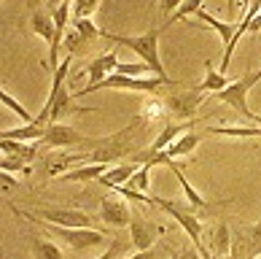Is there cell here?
I'll list each match as a JSON object with an SVG mask.
<instances>
[{
	"mask_svg": "<svg viewBox=\"0 0 261 259\" xmlns=\"http://www.w3.org/2000/svg\"><path fill=\"white\" fill-rule=\"evenodd\" d=\"M253 124H256V127H261V113H256V116H253Z\"/></svg>",
	"mask_w": 261,
	"mask_h": 259,
	"instance_id": "836d02e7",
	"label": "cell"
},
{
	"mask_svg": "<svg viewBox=\"0 0 261 259\" xmlns=\"http://www.w3.org/2000/svg\"><path fill=\"white\" fill-rule=\"evenodd\" d=\"M0 103H3V105H6V108H8V111H11V113H16V116H19V119H22V124H27V122H33V119H35V116H33V113H30V111H27V108H24V105H22V103H19L16 98H14V95H8V92L3 89V86H0Z\"/></svg>",
	"mask_w": 261,
	"mask_h": 259,
	"instance_id": "cb8c5ba5",
	"label": "cell"
},
{
	"mask_svg": "<svg viewBox=\"0 0 261 259\" xmlns=\"http://www.w3.org/2000/svg\"><path fill=\"white\" fill-rule=\"evenodd\" d=\"M116 73L132 76V79H140V76L148 73V65H146V62H119V65H116Z\"/></svg>",
	"mask_w": 261,
	"mask_h": 259,
	"instance_id": "83f0119b",
	"label": "cell"
},
{
	"mask_svg": "<svg viewBox=\"0 0 261 259\" xmlns=\"http://www.w3.org/2000/svg\"><path fill=\"white\" fill-rule=\"evenodd\" d=\"M194 19H197V22H202V25H207V27H213V30L218 33L221 43H226L224 52H229L231 38H234V33H237V22H221V19H216L210 11H205V8H199V11L194 14Z\"/></svg>",
	"mask_w": 261,
	"mask_h": 259,
	"instance_id": "9a60e30c",
	"label": "cell"
},
{
	"mask_svg": "<svg viewBox=\"0 0 261 259\" xmlns=\"http://www.w3.org/2000/svg\"><path fill=\"white\" fill-rule=\"evenodd\" d=\"M202 3H205V0H183V3L175 8V11H172V16L167 19V22H164L159 30H167L170 27V22H183V19H189V16H194L199 8H202Z\"/></svg>",
	"mask_w": 261,
	"mask_h": 259,
	"instance_id": "7402d4cb",
	"label": "cell"
},
{
	"mask_svg": "<svg viewBox=\"0 0 261 259\" xmlns=\"http://www.w3.org/2000/svg\"><path fill=\"white\" fill-rule=\"evenodd\" d=\"M258 222H261V219H258Z\"/></svg>",
	"mask_w": 261,
	"mask_h": 259,
	"instance_id": "74e56055",
	"label": "cell"
},
{
	"mask_svg": "<svg viewBox=\"0 0 261 259\" xmlns=\"http://www.w3.org/2000/svg\"><path fill=\"white\" fill-rule=\"evenodd\" d=\"M226 8H229V16H234V11H237V0H226Z\"/></svg>",
	"mask_w": 261,
	"mask_h": 259,
	"instance_id": "d6a6232c",
	"label": "cell"
},
{
	"mask_svg": "<svg viewBox=\"0 0 261 259\" xmlns=\"http://www.w3.org/2000/svg\"><path fill=\"white\" fill-rule=\"evenodd\" d=\"M164 168H170L172 173H175V178H178V184H180V189H183V195H186V203H189L191 208H207V200L202 197L194 186H191V181L186 178L183 168L175 165V159H167V165H164Z\"/></svg>",
	"mask_w": 261,
	"mask_h": 259,
	"instance_id": "e0dca14e",
	"label": "cell"
},
{
	"mask_svg": "<svg viewBox=\"0 0 261 259\" xmlns=\"http://www.w3.org/2000/svg\"><path fill=\"white\" fill-rule=\"evenodd\" d=\"M221 259H229V256H221Z\"/></svg>",
	"mask_w": 261,
	"mask_h": 259,
	"instance_id": "d590c367",
	"label": "cell"
},
{
	"mask_svg": "<svg viewBox=\"0 0 261 259\" xmlns=\"http://www.w3.org/2000/svg\"><path fill=\"white\" fill-rule=\"evenodd\" d=\"M49 232L54 238H62L70 248H75V251L102 246L105 241H108V238H105L100 229H94V227H57V224H49Z\"/></svg>",
	"mask_w": 261,
	"mask_h": 259,
	"instance_id": "52a82bcc",
	"label": "cell"
},
{
	"mask_svg": "<svg viewBox=\"0 0 261 259\" xmlns=\"http://www.w3.org/2000/svg\"><path fill=\"white\" fill-rule=\"evenodd\" d=\"M138 168H140L138 162H116V165H111L97 181H100L102 186L119 189V186H124V184H127V181L135 176V170H138Z\"/></svg>",
	"mask_w": 261,
	"mask_h": 259,
	"instance_id": "5bb4252c",
	"label": "cell"
},
{
	"mask_svg": "<svg viewBox=\"0 0 261 259\" xmlns=\"http://www.w3.org/2000/svg\"><path fill=\"white\" fill-rule=\"evenodd\" d=\"M159 35H162V30H148V33H143V35H116V33H102L105 41L132 49L135 54L140 57V62H146V65H148V70H151L153 76H159V79H170L167 70H164V65H162V57H159Z\"/></svg>",
	"mask_w": 261,
	"mask_h": 259,
	"instance_id": "7a4b0ae2",
	"label": "cell"
},
{
	"mask_svg": "<svg viewBox=\"0 0 261 259\" xmlns=\"http://www.w3.org/2000/svg\"><path fill=\"white\" fill-rule=\"evenodd\" d=\"M205 238V259H221V256H229L231 251V227L229 224H216L210 227L207 232H202Z\"/></svg>",
	"mask_w": 261,
	"mask_h": 259,
	"instance_id": "30bf717a",
	"label": "cell"
},
{
	"mask_svg": "<svg viewBox=\"0 0 261 259\" xmlns=\"http://www.w3.org/2000/svg\"><path fill=\"white\" fill-rule=\"evenodd\" d=\"M86 138L81 135L79 130H73L70 124H62V122H49L43 130V138L38 140V146H46V149H67V146H81Z\"/></svg>",
	"mask_w": 261,
	"mask_h": 259,
	"instance_id": "ba28073f",
	"label": "cell"
},
{
	"mask_svg": "<svg viewBox=\"0 0 261 259\" xmlns=\"http://www.w3.org/2000/svg\"><path fill=\"white\" fill-rule=\"evenodd\" d=\"M224 86H229V79L221 70L213 68V62H205V79H202V84L197 86L199 92H205V95H216L221 92Z\"/></svg>",
	"mask_w": 261,
	"mask_h": 259,
	"instance_id": "ffe728a7",
	"label": "cell"
},
{
	"mask_svg": "<svg viewBox=\"0 0 261 259\" xmlns=\"http://www.w3.org/2000/svg\"><path fill=\"white\" fill-rule=\"evenodd\" d=\"M256 81H258V76L248 73V76H243V79H237V81H229V86H224V89L216 92L213 98H216L218 103H226L229 108H234L237 113H243L245 119L253 122L256 113L248 108V92H250V86H253Z\"/></svg>",
	"mask_w": 261,
	"mask_h": 259,
	"instance_id": "8992f818",
	"label": "cell"
},
{
	"mask_svg": "<svg viewBox=\"0 0 261 259\" xmlns=\"http://www.w3.org/2000/svg\"><path fill=\"white\" fill-rule=\"evenodd\" d=\"M164 86L175 89L180 86V81L175 79H159V76H140V79H132V76H121V73H113L108 79H102L100 84L89 86V89H75L73 92V100L75 98H86L92 92H100V89H121V92H140V95H159Z\"/></svg>",
	"mask_w": 261,
	"mask_h": 259,
	"instance_id": "6da1fadb",
	"label": "cell"
},
{
	"mask_svg": "<svg viewBox=\"0 0 261 259\" xmlns=\"http://www.w3.org/2000/svg\"><path fill=\"white\" fill-rule=\"evenodd\" d=\"M167 108H164V103L159 95H146L143 98V105H140V119L146 122V124H156V122H167Z\"/></svg>",
	"mask_w": 261,
	"mask_h": 259,
	"instance_id": "ac0fdd59",
	"label": "cell"
},
{
	"mask_svg": "<svg viewBox=\"0 0 261 259\" xmlns=\"http://www.w3.org/2000/svg\"><path fill=\"white\" fill-rule=\"evenodd\" d=\"M127 259H153V254H151V251H135V254L127 256Z\"/></svg>",
	"mask_w": 261,
	"mask_h": 259,
	"instance_id": "1f68e13d",
	"label": "cell"
},
{
	"mask_svg": "<svg viewBox=\"0 0 261 259\" xmlns=\"http://www.w3.org/2000/svg\"><path fill=\"white\" fill-rule=\"evenodd\" d=\"M111 165H102V162H84L81 168H70L67 173H60V181H81V184H86V181H97L105 170H108Z\"/></svg>",
	"mask_w": 261,
	"mask_h": 259,
	"instance_id": "2e32d148",
	"label": "cell"
},
{
	"mask_svg": "<svg viewBox=\"0 0 261 259\" xmlns=\"http://www.w3.org/2000/svg\"><path fill=\"white\" fill-rule=\"evenodd\" d=\"M261 256V222L231 227L229 259H258Z\"/></svg>",
	"mask_w": 261,
	"mask_h": 259,
	"instance_id": "5b68a950",
	"label": "cell"
},
{
	"mask_svg": "<svg viewBox=\"0 0 261 259\" xmlns=\"http://www.w3.org/2000/svg\"><path fill=\"white\" fill-rule=\"evenodd\" d=\"M258 259H261V256H258Z\"/></svg>",
	"mask_w": 261,
	"mask_h": 259,
	"instance_id": "f35d334b",
	"label": "cell"
},
{
	"mask_svg": "<svg viewBox=\"0 0 261 259\" xmlns=\"http://www.w3.org/2000/svg\"><path fill=\"white\" fill-rule=\"evenodd\" d=\"M151 170H153V165H148V162H143V165L135 170V176L127 181L124 186H129V189H135V192H148V178H151Z\"/></svg>",
	"mask_w": 261,
	"mask_h": 259,
	"instance_id": "d4e9b609",
	"label": "cell"
},
{
	"mask_svg": "<svg viewBox=\"0 0 261 259\" xmlns=\"http://www.w3.org/2000/svg\"><path fill=\"white\" fill-rule=\"evenodd\" d=\"M14 214L24 216L33 224H57V227H94V219L79 208H57V205H46L41 210H22L11 205Z\"/></svg>",
	"mask_w": 261,
	"mask_h": 259,
	"instance_id": "3957f363",
	"label": "cell"
},
{
	"mask_svg": "<svg viewBox=\"0 0 261 259\" xmlns=\"http://www.w3.org/2000/svg\"><path fill=\"white\" fill-rule=\"evenodd\" d=\"M116 65H119V54H116V52H105V54H100V57H94V60L86 65V70H84V79L89 81V84L81 86V89H89V86L100 84L102 79L113 76V73H116Z\"/></svg>",
	"mask_w": 261,
	"mask_h": 259,
	"instance_id": "7c38bea8",
	"label": "cell"
},
{
	"mask_svg": "<svg viewBox=\"0 0 261 259\" xmlns=\"http://www.w3.org/2000/svg\"><path fill=\"white\" fill-rule=\"evenodd\" d=\"M73 27L81 33V38H84L86 43H92V41H97V38H102V30L92 22V19H73Z\"/></svg>",
	"mask_w": 261,
	"mask_h": 259,
	"instance_id": "484cf974",
	"label": "cell"
},
{
	"mask_svg": "<svg viewBox=\"0 0 261 259\" xmlns=\"http://www.w3.org/2000/svg\"><path fill=\"white\" fill-rule=\"evenodd\" d=\"M156 235H164V227L162 224H153V222H146L140 214H135V210H132V219H129V243H132L135 251H151Z\"/></svg>",
	"mask_w": 261,
	"mask_h": 259,
	"instance_id": "9c48e42d",
	"label": "cell"
},
{
	"mask_svg": "<svg viewBox=\"0 0 261 259\" xmlns=\"http://www.w3.org/2000/svg\"><path fill=\"white\" fill-rule=\"evenodd\" d=\"M199 140H202V135H197V132L186 130L183 135H178V138L172 140L167 149H164V154H167V157H172V159H175V157H189L191 151H197Z\"/></svg>",
	"mask_w": 261,
	"mask_h": 259,
	"instance_id": "d6986e66",
	"label": "cell"
},
{
	"mask_svg": "<svg viewBox=\"0 0 261 259\" xmlns=\"http://www.w3.org/2000/svg\"><path fill=\"white\" fill-rule=\"evenodd\" d=\"M207 135H226V138H258L261 127H207Z\"/></svg>",
	"mask_w": 261,
	"mask_h": 259,
	"instance_id": "603a6c76",
	"label": "cell"
},
{
	"mask_svg": "<svg viewBox=\"0 0 261 259\" xmlns=\"http://www.w3.org/2000/svg\"><path fill=\"white\" fill-rule=\"evenodd\" d=\"M30 3H33L30 30L51 46V41H54V19H51V11H49V8H41V6H38V0H30Z\"/></svg>",
	"mask_w": 261,
	"mask_h": 259,
	"instance_id": "4fadbf2b",
	"label": "cell"
},
{
	"mask_svg": "<svg viewBox=\"0 0 261 259\" xmlns=\"http://www.w3.org/2000/svg\"><path fill=\"white\" fill-rule=\"evenodd\" d=\"M121 251H124V243H121V241H113V246H111L102 256H97V259H119Z\"/></svg>",
	"mask_w": 261,
	"mask_h": 259,
	"instance_id": "f1b7e54d",
	"label": "cell"
},
{
	"mask_svg": "<svg viewBox=\"0 0 261 259\" xmlns=\"http://www.w3.org/2000/svg\"><path fill=\"white\" fill-rule=\"evenodd\" d=\"M256 76H258V81H261V68H258V70H256Z\"/></svg>",
	"mask_w": 261,
	"mask_h": 259,
	"instance_id": "e575fe53",
	"label": "cell"
},
{
	"mask_svg": "<svg viewBox=\"0 0 261 259\" xmlns=\"http://www.w3.org/2000/svg\"><path fill=\"white\" fill-rule=\"evenodd\" d=\"M175 259H202V256H199L197 248H183V251H180Z\"/></svg>",
	"mask_w": 261,
	"mask_h": 259,
	"instance_id": "4dcf8cb0",
	"label": "cell"
},
{
	"mask_svg": "<svg viewBox=\"0 0 261 259\" xmlns=\"http://www.w3.org/2000/svg\"><path fill=\"white\" fill-rule=\"evenodd\" d=\"M180 3H183V0H159V8H162V14L170 19V14L175 11V8H178Z\"/></svg>",
	"mask_w": 261,
	"mask_h": 259,
	"instance_id": "f546056e",
	"label": "cell"
},
{
	"mask_svg": "<svg viewBox=\"0 0 261 259\" xmlns=\"http://www.w3.org/2000/svg\"><path fill=\"white\" fill-rule=\"evenodd\" d=\"M100 219H102L108 227L121 229V227H129L132 210H129V205L124 203L121 197L108 195V197H102V203H100Z\"/></svg>",
	"mask_w": 261,
	"mask_h": 259,
	"instance_id": "8fae6325",
	"label": "cell"
},
{
	"mask_svg": "<svg viewBox=\"0 0 261 259\" xmlns=\"http://www.w3.org/2000/svg\"><path fill=\"white\" fill-rule=\"evenodd\" d=\"M30 248H33V256L35 259H65V254L60 251V246L46 241L43 235H30Z\"/></svg>",
	"mask_w": 261,
	"mask_h": 259,
	"instance_id": "44dd1931",
	"label": "cell"
},
{
	"mask_svg": "<svg viewBox=\"0 0 261 259\" xmlns=\"http://www.w3.org/2000/svg\"><path fill=\"white\" fill-rule=\"evenodd\" d=\"M0 3H3V0H0Z\"/></svg>",
	"mask_w": 261,
	"mask_h": 259,
	"instance_id": "8d00e7d4",
	"label": "cell"
},
{
	"mask_svg": "<svg viewBox=\"0 0 261 259\" xmlns=\"http://www.w3.org/2000/svg\"><path fill=\"white\" fill-rule=\"evenodd\" d=\"M207 95L199 92V89H172L167 95H162V103L164 108H167V113L172 119L178 122H191L194 119V113L202 103H205Z\"/></svg>",
	"mask_w": 261,
	"mask_h": 259,
	"instance_id": "277c9868",
	"label": "cell"
},
{
	"mask_svg": "<svg viewBox=\"0 0 261 259\" xmlns=\"http://www.w3.org/2000/svg\"><path fill=\"white\" fill-rule=\"evenodd\" d=\"M62 46H65V54H79L81 52V46H86V41L81 38V33L75 30V27H70V30L65 33V41H62Z\"/></svg>",
	"mask_w": 261,
	"mask_h": 259,
	"instance_id": "4316f807",
	"label": "cell"
}]
</instances>
